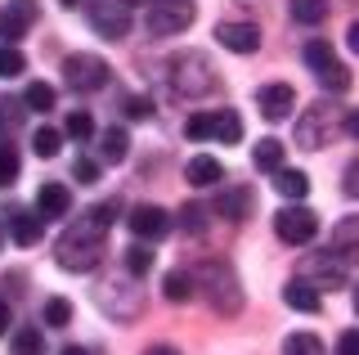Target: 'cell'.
<instances>
[{
  "mask_svg": "<svg viewBox=\"0 0 359 355\" xmlns=\"http://www.w3.org/2000/svg\"><path fill=\"white\" fill-rule=\"evenodd\" d=\"M126 5H149V0H126Z\"/></svg>",
  "mask_w": 359,
  "mask_h": 355,
  "instance_id": "681fc988",
  "label": "cell"
},
{
  "mask_svg": "<svg viewBox=\"0 0 359 355\" xmlns=\"http://www.w3.org/2000/svg\"><path fill=\"white\" fill-rule=\"evenodd\" d=\"M337 239H341V252L351 257V252H355V220H351V216H346L341 225H337Z\"/></svg>",
  "mask_w": 359,
  "mask_h": 355,
  "instance_id": "ab89813d",
  "label": "cell"
},
{
  "mask_svg": "<svg viewBox=\"0 0 359 355\" xmlns=\"http://www.w3.org/2000/svg\"><path fill=\"white\" fill-rule=\"evenodd\" d=\"M36 0H9L5 9H0V46H18L22 32L36 23Z\"/></svg>",
  "mask_w": 359,
  "mask_h": 355,
  "instance_id": "30bf717a",
  "label": "cell"
},
{
  "mask_svg": "<svg viewBox=\"0 0 359 355\" xmlns=\"http://www.w3.org/2000/svg\"><path fill=\"white\" fill-rule=\"evenodd\" d=\"M306 63H310L314 72H323L328 63H337V54H332L328 41H310V46H306Z\"/></svg>",
  "mask_w": 359,
  "mask_h": 355,
  "instance_id": "e575fe53",
  "label": "cell"
},
{
  "mask_svg": "<svg viewBox=\"0 0 359 355\" xmlns=\"http://www.w3.org/2000/svg\"><path fill=\"white\" fill-rule=\"evenodd\" d=\"M171 86H175V95H184V99H198V95L216 91V72H211V59H207L202 50H184V54H175V59H171Z\"/></svg>",
  "mask_w": 359,
  "mask_h": 355,
  "instance_id": "3957f363",
  "label": "cell"
},
{
  "mask_svg": "<svg viewBox=\"0 0 359 355\" xmlns=\"http://www.w3.org/2000/svg\"><path fill=\"white\" fill-rule=\"evenodd\" d=\"M216 212L224 220H247L256 212V189H247V185H233V189H224L220 194V203H216Z\"/></svg>",
  "mask_w": 359,
  "mask_h": 355,
  "instance_id": "2e32d148",
  "label": "cell"
},
{
  "mask_svg": "<svg viewBox=\"0 0 359 355\" xmlns=\"http://www.w3.org/2000/svg\"><path fill=\"white\" fill-rule=\"evenodd\" d=\"M14 180H18V153H14V144L0 140V189H9Z\"/></svg>",
  "mask_w": 359,
  "mask_h": 355,
  "instance_id": "1f68e13d",
  "label": "cell"
},
{
  "mask_svg": "<svg viewBox=\"0 0 359 355\" xmlns=\"http://www.w3.org/2000/svg\"><path fill=\"white\" fill-rule=\"evenodd\" d=\"M252 162H256V171H278L283 166V140H256V149H252Z\"/></svg>",
  "mask_w": 359,
  "mask_h": 355,
  "instance_id": "44dd1931",
  "label": "cell"
},
{
  "mask_svg": "<svg viewBox=\"0 0 359 355\" xmlns=\"http://www.w3.org/2000/svg\"><path fill=\"white\" fill-rule=\"evenodd\" d=\"M126 225H130V234L140 239V243H157L166 229H171V216H166L162 207H153V203H140V207L126 216Z\"/></svg>",
  "mask_w": 359,
  "mask_h": 355,
  "instance_id": "8fae6325",
  "label": "cell"
},
{
  "mask_svg": "<svg viewBox=\"0 0 359 355\" xmlns=\"http://www.w3.org/2000/svg\"><path fill=\"white\" fill-rule=\"evenodd\" d=\"M59 149H63V130L41 126L36 135H32V153H36V158H59Z\"/></svg>",
  "mask_w": 359,
  "mask_h": 355,
  "instance_id": "cb8c5ba5",
  "label": "cell"
},
{
  "mask_svg": "<svg viewBox=\"0 0 359 355\" xmlns=\"http://www.w3.org/2000/svg\"><path fill=\"white\" fill-rule=\"evenodd\" d=\"M184 135L189 140H211V113H194L184 121Z\"/></svg>",
  "mask_w": 359,
  "mask_h": 355,
  "instance_id": "8d00e7d4",
  "label": "cell"
},
{
  "mask_svg": "<svg viewBox=\"0 0 359 355\" xmlns=\"http://www.w3.org/2000/svg\"><path fill=\"white\" fill-rule=\"evenodd\" d=\"M184 180L194 185V189H211V185L224 180V166H220V158H211V153H198V158L184 162Z\"/></svg>",
  "mask_w": 359,
  "mask_h": 355,
  "instance_id": "9a60e30c",
  "label": "cell"
},
{
  "mask_svg": "<svg viewBox=\"0 0 359 355\" xmlns=\"http://www.w3.org/2000/svg\"><path fill=\"white\" fill-rule=\"evenodd\" d=\"M292 18L306 23V27L323 23V18H328V0H292Z\"/></svg>",
  "mask_w": 359,
  "mask_h": 355,
  "instance_id": "d4e9b609",
  "label": "cell"
},
{
  "mask_svg": "<svg viewBox=\"0 0 359 355\" xmlns=\"http://www.w3.org/2000/svg\"><path fill=\"white\" fill-rule=\"evenodd\" d=\"M72 212V189L59 180H50V185H41V194H36V216L41 220H54V216H67Z\"/></svg>",
  "mask_w": 359,
  "mask_h": 355,
  "instance_id": "5bb4252c",
  "label": "cell"
},
{
  "mask_svg": "<svg viewBox=\"0 0 359 355\" xmlns=\"http://www.w3.org/2000/svg\"><path fill=\"white\" fill-rule=\"evenodd\" d=\"M63 81L72 86L76 95L104 91V86H108V63L99 59V54H67V59H63Z\"/></svg>",
  "mask_w": 359,
  "mask_h": 355,
  "instance_id": "52a82bcc",
  "label": "cell"
},
{
  "mask_svg": "<svg viewBox=\"0 0 359 355\" xmlns=\"http://www.w3.org/2000/svg\"><path fill=\"white\" fill-rule=\"evenodd\" d=\"M117 212H121V203H117V198H108V203H99L95 212H90V220H95L99 229H108L112 220H117Z\"/></svg>",
  "mask_w": 359,
  "mask_h": 355,
  "instance_id": "74e56055",
  "label": "cell"
},
{
  "mask_svg": "<svg viewBox=\"0 0 359 355\" xmlns=\"http://www.w3.org/2000/svg\"><path fill=\"white\" fill-rule=\"evenodd\" d=\"M63 5H67V9H76V5H86V0H63Z\"/></svg>",
  "mask_w": 359,
  "mask_h": 355,
  "instance_id": "c3c4849f",
  "label": "cell"
},
{
  "mask_svg": "<svg viewBox=\"0 0 359 355\" xmlns=\"http://www.w3.org/2000/svg\"><path fill=\"white\" fill-rule=\"evenodd\" d=\"M211 140L238 144V140H243V117L233 113V108H220V113H211Z\"/></svg>",
  "mask_w": 359,
  "mask_h": 355,
  "instance_id": "d6986e66",
  "label": "cell"
},
{
  "mask_svg": "<svg viewBox=\"0 0 359 355\" xmlns=\"http://www.w3.org/2000/svg\"><path fill=\"white\" fill-rule=\"evenodd\" d=\"M63 355H90V351H81V347H67V351H63Z\"/></svg>",
  "mask_w": 359,
  "mask_h": 355,
  "instance_id": "7dc6e473",
  "label": "cell"
},
{
  "mask_svg": "<svg viewBox=\"0 0 359 355\" xmlns=\"http://www.w3.org/2000/svg\"><path fill=\"white\" fill-rule=\"evenodd\" d=\"M202 288H207V302L216 315H238L243 310V288L229 261H207L202 265Z\"/></svg>",
  "mask_w": 359,
  "mask_h": 355,
  "instance_id": "277c9868",
  "label": "cell"
},
{
  "mask_svg": "<svg viewBox=\"0 0 359 355\" xmlns=\"http://www.w3.org/2000/svg\"><path fill=\"white\" fill-rule=\"evenodd\" d=\"M341 189H346V194H351V198H355V162H351V166H346V185H341Z\"/></svg>",
  "mask_w": 359,
  "mask_h": 355,
  "instance_id": "f6af8a7d",
  "label": "cell"
},
{
  "mask_svg": "<svg viewBox=\"0 0 359 355\" xmlns=\"http://www.w3.org/2000/svg\"><path fill=\"white\" fill-rule=\"evenodd\" d=\"M22 104H27L32 113H50L54 108V86L50 81H32L27 91H22Z\"/></svg>",
  "mask_w": 359,
  "mask_h": 355,
  "instance_id": "484cf974",
  "label": "cell"
},
{
  "mask_svg": "<svg viewBox=\"0 0 359 355\" xmlns=\"http://www.w3.org/2000/svg\"><path fill=\"white\" fill-rule=\"evenodd\" d=\"M274 185H278V194H283V198H292V203H301V198L310 194V175L306 171H283V166H278Z\"/></svg>",
  "mask_w": 359,
  "mask_h": 355,
  "instance_id": "7402d4cb",
  "label": "cell"
},
{
  "mask_svg": "<svg viewBox=\"0 0 359 355\" xmlns=\"http://www.w3.org/2000/svg\"><path fill=\"white\" fill-rule=\"evenodd\" d=\"M274 234L283 243H292V248H301V243H310L319 234V216H314L306 203H292V207H283V212L274 216Z\"/></svg>",
  "mask_w": 359,
  "mask_h": 355,
  "instance_id": "ba28073f",
  "label": "cell"
},
{
  "mask_svg": "<svg viewBox=\"0 0 359 355\" xmlns=\"http://www.w3.org/2000/svg\"><path fill=\"white\" fill-rule=\"evenodd\" d=\"M90 27L104 41H121L130 32V5L126 0H95L90 5Z\"/></svg>",
  "mask_w": 359,
  "mask_h": 355,
  "instance_id": "9c48e42d",
  "label": "cell"
},
{
  "mask_svg": "<svg viewBox=\"0 0 359 355\" xmlns=\"http://www.w3.org/2000/svg\"><path fill=\"white\" fill-rule=\"evenodd\" d=\"M45 324H50V328H67V324H72V306H67L63 297H50V302H45Z\"/></svg>",
  "mask_w": 359,
  "mask_h": 355,
  "instance_id": "836d02e7",
  "label": "cell"
},
{
  "mask_svg": "<svg viewBox=\"0 0 359 355\" xmlns=\"http://www.w3.org/2000/svg\"><path fill=\"white\" fill-rule=\"evenodd\" d=\"M99 153H104V162H126L130 153V135L121 126H108L104 135H99Z\"/></svg>",
  "mask_w": 359,
  "mask_h": 355,
  "instance_id": "ffe728a7",
  "label": "cell"
},
{
  "mask_svg": "<svg viewBox=\"0 0 359 355\" xmlns=\"http://www.w3.org/2000/svg\"><path fill=\"white\" fill-rule=\"evenodd\" d=\"M27 72V59H22L18 46H0V81H14V76Z\"/></svg>",
  "mask_w": 359,
  "mask_h": 355,
  "instance_id": "83f0119b",
  "label": "cell"
},
{
  "mask_svg": "<svg viewBox=\"0 0 359 355\" xmlns=\"http://www.w3.org/2000/svg\"><path fill=\"white\" fill-rule=\"evenodd\" d=\"M14 121H18V108H14V104H5V99H0V135H5V130L14 126Z\"/></svg>",
  "mask_w": 359,
  "mask_h": 355,
  "instance_id": "7bdbcfd3",
  "label": "cell"
},
{
  "mask_svg": "<svg viewBox=\"0 0 359 355\" xmlns=\"http://www.w3.org/2000/svg\"><path fill=\"white\" fill-rule=\"evenodd\" d=\"M283 355H323V342L314 333H292L283 342Z\"/></svg>",
  "mask_w": 359,
  "mask_h": 355,
  "instance_id": "f1b7e54d",
  "label": "cell"
},
{
  "mask_svg": "<svg viewBox=\"0 0 359 355\" xmlns=\"http://www.w3.org/2000/svg\"><path fill=\"white\" fill-rule=\"evenodd\" d=\"M9 324H14V315H9V302L0 297V337H5V328H9Z\"/></svg>",
  "mask_w": 359,
  "mask_h": 355,
  "instance_id": "ee69618b",
  "label": "cell"
},
{
  "mask_svg": "<svg viewBox=\"0 0 359 355\" xmlns=\"http://www.w3.org/2000/svg\"><path fill=\"white\" fill-rule=\"evenodd\" d=\"M337 355H359V333H355V328L341 333V342H337Z\"/></svg>",
  "mask_w": 359,
  "mask_h": 355,
  "instance_id": "60d3db41",
  "label": "cell"
},
{
  "mask_svg": "<svg viewBox=\"0 0 359 355\" xmlns=\"http://www.w3.org/2000/svg\"><path fill=\"white\" fill-rule=\"evenodd\" d=\"M180 220H184L189 234H202V229H207V207H202V203H189L184 212H180Z\"/></svg>",
  "mask_w": 359,
  "mask_h": 355,
  "instance_id": "d590c367",
  "label": "cell"
},
{
  "mask_svg": "<svg viewBox=\"0 0 359 355\" xmlns=\"http://www.w3.org/2000/svg\"><path fill=\"white\" fill-rule=\"evenodd\" d=\"M54 261H59V270H67V274L95 270V265L104 261V229H99L90 216H81L76 225H67L59 234V243H54Z\"/></svg>",
  "mask_w": 359,
  "mask_h": 355,
  "instance_id": "6da1fadb",
  "label": "cell"
},
{
  "mask_svg": "<svg viewBox=\"0 0 359 355\" xmlns=\"http://www.w3.org/2000/svg\"><path fill=\"white\" fill-rule=\"evenodd\" d=\"M126 113H130L135 121H144V117H153V99H130V104H126Z\"/></svg>",
  "mask_w": 359,
  "mask_h": 355,
  "instance_id": "b9f144b4",
  "label": "cell"
},
{
  "mask_svg": "<svg viewBox=\"0 0 359 355\" xmlns=\"http://www.w3.org/2000/svg\"><path fill=\"white\" fill-rule=\"evenodd\" d=\"M216 41L224 50H233V54H256L261 50V27L256 23H220Z\"/></svg>",
  "mask_w": 359,
  "mask_h": 355,
  "instance_id": "4fadbf2b",
  "label": "cell"
},
{
  "mask_svg": "<svg viewBox=\"0 0 359 355\" xmlns=\"http://www.w3.org/2000/svg\"><path fill=\"white\" fill-rule=\"evenodd\" d=\"M9 347H14V355H41L45 351V337H41V328H14Z\"/></svg>",
  "mask_w": 359,
  "mask_h": 355,
  "instance_id": "4316f807",
  "label": "cell"
},
{
  "mask_svg": "<svg viewBox=\"0 0 359 355\" xmlns=\"http://www.w3.org/2000/svg\"><path fill=\"white\" fill-rule=\"evenodd\" d=\"M144 355H180V351H175V347H149Z\"/></svg>",
  "mask_w": 359,
  "mask_h": 355,
  "instance_id": "bcb514c9",
  "label": "cell"
},
{
  "mask_svg": "<svg viewBox=\"0 0 359 355\" xmlns=\"http://www.w3.org/2000/svg\"><path fill=\"white\" fill-rule=\"evenodd\" d=\"M283 302L292 310H301V315H319V310H323V297H319V288H314L310 279H292L283 288Z\"/></svg>",
  "mask_w": 359,
  "mask_h": 355,
  "instance_id": "ac0fdd59",
  "label": "cell"
},
{
  "mask_svg": "<svg viewBox=\"0 0 359 355\" xmlns=\"http://www.w3.org/2000/svg\"><path fill=\"white\" fill-rule=\"evenodd\" d=\"M72 175H76V185H95V180H99V162H95V158H76Z\"/></svg>",
  "mask_w": 359,
  "mask_h": 355,
  "instance_id": "f35d334b",
  "label": "cell"
},
{
  "mask_svg": "<svg viewBox=\"0 0 359 355\" xmlns=\"http://www.w3.org/2000/svg\"><path fill=\"white\" fill-rule=\"evenodd\" d=\"M301 279H310L314 288H346L351 279V257L346 252H314L301 261Z\"/></svg>",
  "mask_w": 359,
  "mask_h": 355,
  "instance_id": "8992f818",
  "label": "cell"
},
{
  "mask_svg": "<svg viewBox=\"0 0 359 355\" xmlns=\"http://www.w3.org/2000/svg\"><path fill=\"white\" fill-rule=\"evenodd\" d=\"M189 23H194V0H149L144 14L149 36H180Z\"/></svg>",
  "mask_w": 359,
  "mask_h": 355,
  "instance_id": "5b68a950",
  "label": "cell"
},
{
  "mask_svg": "<svg viewBox=\"0 0 359 355\" xmlns=\"http://www.w3.org/2000/svg\"><path fill=\"white\" fill-rule=\"evenodd\" d=\"M67 135H72V140H90V135H95V117H90L86 113V108H72V113H67Z\"/></svg>",
  "mask_w": 359,
  "mask_h": 355,
  "instance_id": "d6a6232c",
  "label": "cell"
},
{
  "mask_svg": "<svg viewBox=\"0 0 359 355\" xmlns=\"http://www.w3.org/2000/svg\"><path fill=\"white\" fill-rule=\"evenodd\" d=\"M41 234H45V220L36 212H9V239L18 248H36Z\"/></svg>",
  "mask_w": 359,
  "mask_h": 355,
  "instance_id": "e0dca14e",
  "label": "cell"
},
{
  "mask_svg": "<svg viewBox=\"0 0 359 355\" xmlns=\"http://www.w3.org/2000/svg\"><path fill=\"white\" fill-rule=\"evenodd\" d=\"M256 108H261L265 121H287L292 108H297V91H292L287 81H274V86H265V91L256 95Z\"/></svg>",
  "mask_w": 359,
  "mask_h": 355,
  "instance_id": "7c38bea8",
  "label": "cell"
},
{
  "mask_svg": "<svg viewBox=\"0 0 359 355\" xmlns=\"http://www.w3.org/2000/svg\"><path fill=\"white\" fill-rule=\"evenodd\" d=\"M194 274H189V270H171V274H166V288H162V293H166V302H189V297H194Z\"/></svg>",
  "mask_w": 359,
  "mask_h": 355,
  "instance_id": "603a6c76",
  "label": "cell"
},
{
  "mask_svg": "<svg viewBox=\"0 0 359 355\" xmlns=\"http://www.w3.org/2000/svg\"><path fill=\"white\" fill-rule=\"evenodd\" d=\"M337 130H346V113L341 108H332L328 99H319V104H310L306 113L297 117V144L301 149H323V144L337 140Z\"/></svg>",
  "mask_w": 359,
  "mask_h": 355,
  "instance_id": "7a4b0ae2",
  "label": "cell"
},
{
  "mask_svg": "<svg viewBox=\"0 0 359 355\" xmlns=\"http://www.w3.org/2000/svg\"><path fill=\"white\" fill-rule=\"evenodd\" d=\"M314 76H319L323 91H351V68H341V63H328V68L314 72Z\"/></svg>",
  "mask_w": 359,
  "mask_h": 355,
  "instance_id": "4dcf8cb0",
  "label": "cell"
},
{
  "mask_svg": "<svg viewBox=\"0 0 359 355\" xmlns=\"http://www.w3.org/2000/svg\"><path fill=\"white\" fill-rule=\"evenodd\" d=\"M126 270H130V279H144V274L153 270V252L144 248V243H135V248H126Z\"/></svg>",
  "mask_w": 359,
  "mask_h": 355,
  "instance_id": "f546056e",
  "label": "cell"
}]
</instances>
